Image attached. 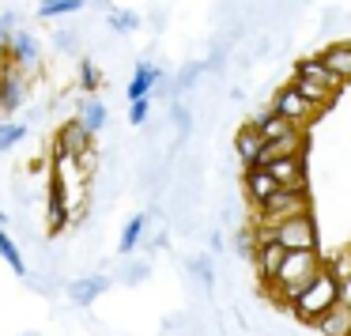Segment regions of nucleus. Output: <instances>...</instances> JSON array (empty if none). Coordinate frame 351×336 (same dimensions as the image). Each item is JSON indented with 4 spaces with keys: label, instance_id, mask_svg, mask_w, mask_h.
<instances>
[{
    "label": "nucleus",
    "instance_id": "4468645a",
    "mask_svg": "<svg viewBox=\"0 0 351 336\" xmlns=\"http://www.w3.org/2000/svg\"><path fill=\"white\" fill-rule=\"evenodd\" d=\"M313 328H317L321 336H351V306L336 302L332 310H325L313 321Z\"/></svg>",
    "mask_w": 351,
    "mask_h": 336
},
{
    "label": "nucleus",
    "instance_id": "b1692460",
    "mask_svg": "<svg viewBox=\"0 0 351 336\" xmlns=\"http://www.w3.org/2000/svg\"><path fill=\"white\" fill-rule=\"evenodd\" d=\"M106 27L114 34H129V31H136V27H140V16H136V12H106Z\"/></svg>",
    "mask_w": 351,
    "mask_h": 336
},
{
    "label": "nucleus",
    "instance_id": "2eb2a0df",
    "mask_svg": "<svg viewBox=\"0 0 351 336\" xmlns=\"http://www.w3.org/2000/svg\"><path fill=\"white\" fill-rule=\"evenodd\" d=\"M106 287H110L106 276H76V280L69 283V295H72L76 306H95V298H99Z\"/></svg>",
    "mask_w": 351,
    "mask_h": 336
},
{
    "label": "nucleus",
    "instance_id": "dca6fc26",
    "mask_svg": "<svg viewBox=\"0 0 351 336\" xmlns=\"http://www.w3.org/2000/svg\"><path fill=\"white\" fill-rule=\"evenodd\" d=\"M321 64H325L340 84H348L351 80V42H336V46H328L325 53H321Z\"/></svg>",
    "mask_w": 351,
    "mask_h": 336
},
{
    "label": "nucleus",
    "instance_id": "c85d7f7f",
    "mask_svg": "<svg viewBox=\"0 0 351 336\" xmlns=\"http://www.w3.org/2000/svg\"><path fill=\"white\" fill-rule=\"evenodd\" d=\"M200 72H204V64H189V69H182L178 80H174V91H189V87L200 80Z\"/></svg>",
    "mask_w": 351,
    "mask_h": 336
},
{
    "label": "nucleus",
    "instance_id": "aec40b11",
    "mask_svg": "<svg viewBox=\"0 0 351 336\" xmlns=\"http://www.w3.org/2000/svg\"><path fill=\"white\" fill-rule=\"evenodd\" d=\"M106 121H110V110H106V102H99V99H87L84 102V114H80V125H84L87 132H102L106 129Z\"/></svg>",
    "mask_w": 351,
    "mask_h": 336
},
{
    "label": "nucleus",
    "instance_id": "7ed1b4c3",
    "mask_svg": "<svg viewBox=\"0 0 351 336\" xmlns=\"http://www.w3.org/2000/svg\"><path fill=\"white\" fill-rule=\"evenodd\" d=\"M310 212V189H276L265 204H257V227L272 230L291 215H306Z\"/></svg>",
    "mask_w": 351,
    "mask_h": 336
},
{
    "label": "nucleus",
    "instance_id": "9d476101",
    "mask_svg": "<svg viewBox=\"0 0 351 336\" xmlns=\"http://www.w3.org/2000/svg\"><path fill=\"white\" fill-rule=\"evenodd\" d=\"M53 147H61V152H69V155H87V152H95V140H91V132L80 125V117H72V121H64L61 125V132H57V144Z\"/></svg>",
    "mask_w": 351,
    "mask_h": 336
},
{
    "label": "nucleus",
    "instance_id": "4be33fe9",
    "mask_svg": "<svg viewBox=\"0 0 351 336\" xmlns=\"http://www.w3.org/2000/svg\"><path fill=\"white\" fill-rule=\"evenodd\" d=\"M87 0H42L38 4V16L42 19H61V16H76Z\"/></svg>",
    "mask_w": 351,
    "mask_h": 336
},
{
    "label": "nucleus",
    "instance_id": "f03ea898",
    "mask_svg": "<svg viewBox=\"0 0 351 336\" xmlns=\"http://www.w3.org/2000/svg\"><path fill=\"white\" fill-rule=\"evenodd\" d=\"M336 302H340V280H336L332 268L325 265L317 276H313L310 287L298 291V298L291 302V313H295L302 325H313V321H317L325 310H332Z\"/></svg>",
    "mask_w": 351,
    "mask_h": 336
},
{
    "label": "nucleus",
    "instance_id": "39448f33",
    "mask_svg": "<svg viewBox=\"0 0 351 336\" xmlns=\"http://www.w3.org/2000/svg\"><path fill=\"white\" fill-rule=\"evenodd\" d=\"M272 110H276L280 117H287V121L295 125V129H306V125H310L313 117L321 114V110L313 106V102H306V99H302V95H298L291 84L276 91V99H272Z\"/></svg>",
    "mask_w": 351,
    "mask_h": 336
},
{
    "label": "nucleus",
    "instance_id": "0eeeda50",
    "mask_svg": "<svg viewBox=\"0 0 351 336\" xmlns=\"http://www.w3.org/2000/svg\"><path fill=\"white\" fill-rule=\"evenodd\" d=\"M27 87H31V80L19 76L16 61L4 64L0 69V114H16L19 106L27 102Z\"/></svg>",
    "mask_w": 351,
    "mask_h": 336
},
{
    "label": "nucleus",
    "instance_id": "2f4dec72",
    "mask_svg": "<svg viewBox=\"0 0 351 336\" xmlns=\"http://www.w3.org/2000/svg\"><path fill=\"white\" fill-rule=\"evenodd\" d=\"M53 42H57L61 49H69V53H72V49L80 46V34H76V31H57V38H53Z\"/></svg>",
    "mask_w": 351,
    "mask_h": 336
},
{
    "label": "nucleus",
    "instance_id": "f257e3e1",
    "mask_svg": "<svg viewBox=\"0 0 351 336\" xmlns=\"http://www.w3.org/2000/svg\"><path fill=\"white\" fill-rule=\"evenodd\" d=\"M325 268V261H321V250H291L287 257H283L280 272L272 276V291L276 298H280L283 306H291L298 298V291L310 287L313 276Z\"/></svg>",
    "mask_w": 351,
    "mask_h": 336
},
{
    "label": "nucleus",
    "instance_id": "a211bd4d",
    "mask_svg": "<svg viewBox=\"0 0 351 336\" xmlns=\"http://www.w3.org/2000/svg\"><path fill=\"white\" fill-rule=\"evenodd\" d=\"M144 230H147V215H144V212L129 215V223L121 227V238H117V253H121V257L136 253V245L144 242Z\"/></svg>",
    "mask_w": 351,
    "mask_h": 336
},
{
    "label": "nucleus",
    "instance_id": "1a4fd4ad",
    "mask_svg": "<svg viewBox=\"0 0 351 336\" xmlns=\"http://www.w3.org/2000/svg\"><path fill=\"white\" fill-rule=\"evenodd\" d=\"M159 80H167V72H162L159 64L140 61V64H136V72H132V80H129V87H125V99H129V102H136V99H152V91H155V84H159Z\"/></svg>",
    "mask_w": 351,
    "mask_h": 336
},
{
    "label": "nucleus",
    "instance_id": "f8f14e48",
    "mask_svg": "<svg viewBox=\"0 0 351 336\" xmlns=\"http://www.w3.org/2000/svg\"><path fill=\"white\" fill-rule=\"evenodd\" d=\"M69 219H72V212H69V204H64L61 185H57L53 178H49V197H46V230L57 238L64 227H69Z\"/></svg>",
    "mask_w": 351,
    "mask_h": 336
},
{
    "label": "nucleus",
    "instance_id": "412c9836",
    "mask_svg": "<svg viewBox=\"0 0 351 336\" xmlns=\"http://www.w3.org/2000/svg\"><path fill=\"white\" fill-rule=\"evenodd\" d=\"M291 87H295V91L302 95L306 102H313L317 110H325V106H332V102H336V95H328L325 87L310 84V80H302V76H295V80H291Z\"/></svg>",
    "mask_w": 351,
    "mask_h": 336
},
{
    "label": "nucleus",
    "instance_id": "20e7f679",
    "mask_svg": "<svg viewBox=\"0 0 351 336\" xmlns=\"http://www.w3.org/2000/svg\"><path fill=\"white\" fill-rule=\"evenodd\" d=\"M272 238L283 245V250H317V223H313V215H291V219H283L280 227H272Z\"/></svg>",
    "mask_w": 351,
    "mask_h": 336
},
{
    "label": "nucleus",
    "instance_id": "6ab92c4d",
    "mask_svg": "<svg viewBox=\"0 0 351 336\" xmlns=\"http://www.w3.org/2000/svg\"><path fill=\"white\" fill-rule=\"evenodd\" d=\"M0 257H4V265H8L12 272L19 276V280H31V272H27V261H23V250H19V242L8 235V230H0Z\"/></svg>",
    "mask_w": 351,
    "mask_h": 336
},
{
    "label": "nucleus",
    "instance_id": "c756f323",
    "mask_svg": "<svg viewBox=\"0 0 351 336\" xmlns=\"http://www.w3.org/2000/svg\"><path fill=\"white\" fill-rule=\"evenodd\" d=\"M170 117H174V129L182 132V136H185V132L193 129V114H189V110L182 106V102H174V106H170Z\"/></svg>",
    "mask_w": 351,
    "mask_h": 336
},
{
    "label": "nucleus",
    "instance_id": "a878e982",
    "mask_svg": "<svg viewBox=\"0 0 351 336\" xmlns=\"http://www.w3.org/2000/svg\"><path fill=\"white\" fill-rule=\"evenodd\" d=\"M189 272L197 276L204 287H212V283H215V268H212V261H208V257H189Z\"/></svg>",
    "mask_w": 351,
    "mask_h": 336
},
{
    "label": "nucleus",
    "instance_id": "5701e85b",
    "mask_svg": "<svg viewBox=\"0 0 351 336\" xmlns=\"http://www.w3.org/2000/svg\"><path fill=\"white\" fill-rule=\"evenodd\" d=\"M76 72H80V91H84V95H95L102 84H106V80H102V72H99V64H95L91 57H84V61L76 64Z\"/></svg>",
    "mask_w": 351,
    "mask_h": 336
},
{
    "label": "nucleus",
    "instance_id": "9b49d317",
    "mask_svg": "<svg viewBox=\"0 0 351 336\" xmlns=\"http://www.w3.org/2000/svg\"><path fill=\"white\" fill-rule=\"evenodd\" d=\"M242 185H245V197H250V204L257 208V204H265L268 197H272L280 185H276V178L268 174L265 167H245V178H242Z\"/></svg>",
    "mask_w": 351,
    "mask_h": 336
},
{
    "label": "nucleus",
    "instance_id": "cd10ccee",
    "mask_svg": "<svg viewBox=\"0 0 351 336\" xmlns=\"http://www.w3.org/2000/svg\"><path fill=\"white\" fill-rule=\"evenodd\" d=\"M147 117H152V99H136L129 102V125H147Z\"/></svg>",
    "mask_w": 351,
    "mask_h": 336
},
{
    "label": "nucleus",
    "instance_id": "473e14b6",
    "mask_svg": "<svg viewBox=\"0 0 351 336\" xmlns=\"http://www.w3.org/2000/svg\"><path fill=\"white\" fill-rule=\"evenodd\" d=\"M340 302L351 306V276H343V280H340Z\"/></svg>",
    "mask_w": 351,
    "mask_h": 336
},
{
    "label": "nucleus",
    "instance_id": "72a5a7b5",
    "mask_svg": "<svg viewBox=\"0 0 351 336\" xmlns=\"http://www.w3.org/2000/svg\"><path fill=\"white\" fill-rule=\"evenodd\" d=\"M208 245H212V253H219V250H223V235H219V230H212V238H208Z\"/></svg>",
    "mask_w": 351,
    "mask_h": 336
},
{
    "label": "nucleus",
    "instance_id": "f3484780",
    "mask_svg": "<svg viewBox=\"0 0 351 336\" xmlns=\"http://www.w3.org/2000/svg\"><path fill=\"white\" fill-rule=\"evenodd\" d=\"M261 147H265V140H261V132H257V125H242L238 129V136H234V152H238V159L245 163V167H253L257 163V155H261Z\"/></svg>",
    "mask_w": 351,
    "mask_h": 336
},
{
    "label": "nucleus",
    "instance_id": "7c9ffc66",
    "mask_svg": "<svg viewBox=\"0 0 351 336\" xmlns=\"http://www.w3.org/2000/svg\"><path fill=\"white\" fill-rule=\"evenodd\" d=\"M147 272H152V265H147V261H136V265H129L121 272V283H140V280H147Z\"/></svg>",
    "mask_w": 351,
    "mask_h": 336
},
{
    "label": "nucleus",
    "instance_id": "393cba45",
    "mask_svg": "<svg viewBox=\"0 0 351 336\" xmlns=\"http://www.w3.org/2000/svg\"><path fill=\"white\" fill-rule=\"evenodd\" d=\"M23 136H27V125H19V121L16 125H0V155L12 152V147H16Z\"/></svg>",
    "mask_w": 351,
    "mask_h": 336
},
{
    "label": "nucleus",
    "instance_id": "423d86ee",
    "mask_svg": "<svg viewBox=\"0 0 351 336\" xmlns=\"http://www.w3.org/2000/svg\"><path fill=\"white\" fill-rule=\"evenodd\" d=\"M8 53H12V61H16V69H19V76H23V80L38 76L42 49H38V42H34V34H27V31L8 34Z\"/></svg>",
    "mask_w": 351,
    "mask_h": 336
},
{
    "label": "nucleus",
    "instance_id": "ddd939ff",
    "mask_svg": "<svg viewBox=\"0 0 351 336\" xmlns=\"http://www.w3.org/2000/svg\"><path fill=\"white\" fill-rule=\"evenodd\" d=\"M295 76H302V80H310V84H317V87H325L328 95H340V80L332 76V72L321 64V57H302V61L295 64Z\"/></svg>",
    "mask_w": 351,
    "mask_h": 336
},
{
    "label": "nucleus",
    "instance_id": "6e6552de",
    "mask_svg": "<svg viewBox=\"0 0 351 336\" xmlns=\"http://www.w3.org/2000/svg\"><path fill=\"white\" fill-rule=\"evenodd\" d=\"M265 170L276 178L280 189H306V152L287 155V159H276V163H268Z\"/></svg>",
    "mask_w": 351,
    "mask_h": 336
},
{
    "label": "nucleus",
    "instance_id": "bb28decb",
    "mask_svg": "<svg viewBox=\"0 0 351 336\" xmlns=\"http://www.w3.org/2000/svg\"><path fill=\"white\" fill-rule=\"evenodd\" d=\"M234 253L253 261V253H257V235H253V230H238L234 235Z\"/></svg>",
    "mask_w": 351,
    "mask_h": 336
}]
</instances>
